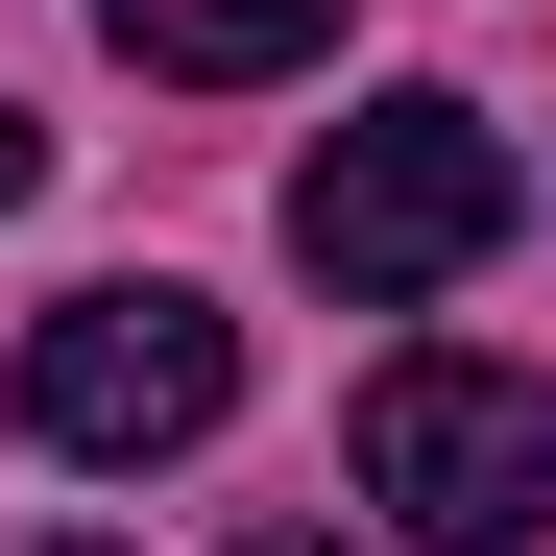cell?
<instances>
[{"mask_svg": "<svg viewBox=\"0 0 556 556\" xmlns=\"http://www.w3.org/2000/svg\"><path fill=\"white\" fill-rule=\"evenodd\" d=\"M122 73H169V98H266V73H315L339 49V0H98Z\"/></svg>", "mask_w": 556, "mask_h": 556, "instance_id": "obj_4", "label": "cell"}, {"mask_svg": "<svg viewBox=\"0 0 556 556\" xmlns=\"http://www.w3.org/2000/svg\"><path fill=\"white\" fill-rule=\"evenodd\" d=\"M218 412H242V315L169 291V266H146V291H73L25 339V435L49 459H194Z\"/></svg>", "mask_w": 556, "mask_h": 556, "instance_id": "obj_3", "label": "cell"}, {"mask_svg": "<svg viewBox=\"0 0 556 556\" xmlns=\"http://www.w3.org/2000/svg\"><path fill=\"white\" fill-rule=\"evenodd\" d=\"M25 194H49V122H25V98H0V218H25Z\"/></svg>", "mask_w": 556, "mask_h": 556, "instance_id": "obj_5", "label": "cell"}, {"mask_svg": "<svg viewBox=\"0 0 556 556\" xmlns=\"http://www.w3.org/2000/svg\"><path fill=\"white\" fill-rule=\"evenodd\" d=\"M242 556H339V532H242Z\"/></svg>", "mask_w": 556, "mask_h": 556, "instance_id": "obj_6", "label": "cell"}, {"mask_svg": "<svg viewBox=\"0 0 556 556\" xmlns=\"http://www.w3.org/2000/svg\"><path fill=\"white\" fill-rule=\"evenodd\" d=\"M508 218H532V169H508V122H484V98H363V122L291 169V266H315V291H363V315L459 291Z\"/></svg>", "mask_w": 556, "mask_h": 556, "instance_id": "obj_1", "label": "cell"}, {"mask_svg": "<svg viewBox=\"0 0 556 556\" xmlns=\"http://www.w3.org/2000/svg\"><path fill=\"white\" fill-rule=\"evenodd\" d=\"M363 508H388L412 556H532V532H556V388L412 339L388 388H363Z\"/></svg>", "mask_w": 556, "mask_h": 556, "instance_id": "obj_2", "label": "cell"}]
</instances>
